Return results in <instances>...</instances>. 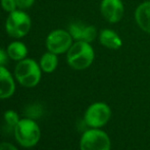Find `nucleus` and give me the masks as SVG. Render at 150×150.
Instances as JSON below:
<instances>
[{
	"mask_svg": "<svg viewBox=\"0 0 150 150\" xmlns=\"http://www.w3.org/2000/svg\"><path fill=\"white\" fill-rule=\"evenodd\" d=\"M98 39L101 45L110 50H119L122 46V41L120 37L113 30L104 29L99 33Z\"/></svg>",
	"mask_w": 150,
	"mask_h": 150,
	"instance_id": "nucleus-12",
	"label": "nucleus"
},
{
	"mask_svg": "<svg viewBox=\"0 0 150 150\" xmlns=\"http://www.w3.org/2000/svg\"><path fill=\"white\" fill-rule=\"evenodd\" d=\"M95 58L94 49L90 43L76 41L67 52V61L74 69L83 71L90 67Z\"/></svg>",
	"mask_w": 150,
	"mask_h": 150,
	"instance_id": "nucleus-1",
	"label": "nucleus"
},
{
	"mask_svg": "<svg viewBox=\"0 0 150 150\" xmlns=\"http://www.w3.org/2000/svg\"><path fill=\"white\" fill-rule=\"evenodd\" d=\"M3 117H4V120H5L6 124H7L9 127H11V128H14V127L18 124V122L21 120L18 113H16L14 110H11V109L6 110L3 115Z\"/></svg>",
	"mask_w": 150,
	"mask_h": 150,
	"instance_id": "nucleus-15",
	"label": "nucleus"
},
{
	"mask_svg": "<svg viewBox=\"0 0 150 150\" xmlns=\"http://www.w3.org/2000/svg\"><path fill=\"white\" fill-rule=\"evenodd\" d=\"M109 136L100 129L91 128L85 131L80 139V150H110Z\"/></svg>",
	"mask_w": 150,
	"mask_h": 150,
	"instance_id": "nucleus-4",
	"label": "nucleus"
},
{
	"mask_svg": "<svg viewBox=\"0 0 150 150\" xmlns=\"http://www.w3.org/2000/svg\"><path fill=\"white\" fill-rule=\"evenodd\" d=\"M41 67L34 59L25 58L18 61L14 69V77L16 81L26 88H33L39 84L41 80Z\"/></svg>",
	"mask_w": 150,
	"mask_h": 150,
	"instance_id": "nucleus-3",
	"label": "nucleus"
},
{
	"mask_svg": "<svg viewBox=\"0 0 150 150\" xmlns=\"http://www.w3.org/2000/svg\"><path fill=\"white\" fill-rule=\"evenodd\" d=\"M69 32L74 40L76 41H85L91 43L96 39L97 30L94 26L86 25L81 22H74L69 25Z\"/></svg>",
	"mask_w": 150,
	"mask_h": 150,
	"instance_id": "nucleus-9",
	"label": "nucleus"
},
{
	"mask_svg": "<svg viewBox=\"0 0 150 150\" xmlns=\"http://www.w3.org/2000/svg\"><path fill=\"white\" fill-rule=\"evenodd\" d=\"M16 91V83L12 75L4 65H0V99L10 98Z\"/></svg>",
	"mask_w": 150,
	"mask_h": 150,
	"instance_id": "nucleus-10",
	"label": "nucleus"
},
{
	"mask_svg": "<svg viewBox=\"0 0 150 150\" xmlns=\"http://www.w3.org/2000/svg\"><path fill=\"white\" fill-rule=\"evenodd\" d=\"M0 150H18L13 144L9 142H1L0 143Z\"/></svg>",
	"mask_w": 150,
	"mask_h": 150,
	"instance_id": "nucleus-19",
	"label": "nucleus"
},
{
	"mask_svg": "<svg viewBox=\"0 0 150 150\" xmlns=\"http://www.w3.org/2000/svg\"><path fill=\"white\" fill-rule=\"evenodd\" d=\"M16 140L21 146L31 148L38 144L41 138V130L39 125L31 117L22 119L13 128Z\"/></svg>",
	"mask_w": 150,
	"mask_h": 150,
	"instance_id": "nucleus-2",
	"label": "nucleus"
},
{
	"mask_svg": "<svg viewBox=\"0 0 150 150\" xmlns=\"http://www.w3.org/2000/svg\"><path fill=\"white\" fill-rule=\"evenodd\" d=\"M16 6H18V9L24 10V9L30 8L34 4L35 0H16Z\"/></svg>",
	"mask_w": 150,
	"mask_h": 150,
	"instance_id": "nucleus-17",
	"label": "nucleus"
},
{
	"mask_svg": "<svg viewBox=\"0 0 150 150\" xmlns=\"http://www.w3.org/2000/svg\"><path fill=\"white\" fill-rule=\"evenodd\" d=\"M100 12L104 20L110 24L119 23L125 13V6L122 0H102Z\"/></svg>",
	"mask_w": 150,
	"mask_h": 150,
	"instance_id": "nucleus-8",
	"label": "nucleus"
},
{
	"mask_svg": "<svg viewBox=\"0 0 150 150\" xmlns=\"http://www.w3.org/2000/svg\"><path fill=\"white\" fill-rule=\"evenodd\" d=\"M135 20L141 30L150 34V1H145L138 5L135 11Z\"/></svg>",
	"mask_w": 150,
	"mask_h": 150,
	"instance_id": "nucleus-11",
	"label": "nucleus"
},
{
	"mask_svg": "<svg viewBox=\"0 0 150 150\" xmlns=\"http://www.w3.org/2000/svg\"><path fill=\"white\" fill-rule=\"evenodd\" d=\"M73 37L69 31L54 30L52 31L46 39V47L48 51L55 54H62L69 51L73 45Z\"/></svg>",
	"mask_w": 150,
	"mask_h": 150,
	"instance_id": "nucleus-7",
	"label": "nucleus"
},
{
	"mask_svg": "<svg viewBox=\"0 0 150 150\" xmlns=\"http://www.w3.org/2000/svg\"><path fill=\"white\" fill-rule=\"evenodd\" d=\"M58 65V58L57 54L52 53V52L48 51L42 55L41 59H40V67L44 73L51 74L56 69Z\"/></svg>",
	"mask_w": 150,
	"mask_h": 150,
	"instance_id": "nucleus-14",
	"label": "nucleus"
},
{
	"mask_svg": "<svg viewBox=\"0 0 150 150\" xmlns=\"http://www.w3.org/2000/svg\"><path fill=\"white\" fill-rule=\"evenodd\" d=\"M111 109L105 102H94L86 109L84 122L90 128L100 129L109 122Z\"/></svg>",
	"mask_w": 150,
	"mask_h": 150,
	"instance_id": "nucleus-6",
	"label": "nucleus"
},
{
	"mask_svg": "<svg viewBox=\"0 0 150 150\" xmlns=\"http://www.w3.org/2000/svg\"><path fill=\"white\" fill-rule=\"evenodd\" d=\"M7 59H8L7 51L0 48V65H5L7 63Z\"/></svg>",
	"mask_w": 150,
	"mask_h": 150,
	"instance_id": "nucleus-18",
	"label": "nucleus"
},
{
	"mask_svg": "<svg viewBox=\"0 0 150 150\" xmlns=\"http://www.w3.org/2000/svg\"><path fill=\"white\" fill-rule=\"evenodd\" d=\"M31 18L23 10L10 12L5 23V30L12 38L20 39L27 35L31 30Z\"/></svg>",
	"mask_w": 150,
	"mask_h": 150,
	"instance_id": "nucleus-5",
	"label": "nucleus"
},
{
	"mask_svg": "<svg viewBox=\"0 0 150 150\" xmlns=\"http://www.w3.org/2000/svg\"><path fill=\"white\" fill-rule=\"evenodd\" d=\"M1 6L4 11H7L9 13L16 10V7H18L16 0H1Z\"/></svg>",
	"mask_w": 150,
	"mask_h": 150,
	"instance_id": "nucleus-16",
	"label": "nucleus"
},
{
	"mask_svg": "<svg viewBox=\"0 0 150 150\" xmlns=\"http://www.w3.org/2000/svg\"><path fill=\"white\" fill-rule=\"evenodd\" d=\"M6 51H7L8 57L16 61H21L25 59L27 54H28V49H27L26 45L20 41H14L12 43H10L8 45Z\"/></svg>",
	"mask_w": 150,
	"mask_h": 150,
	"instance_id": "nucleus-13",
	"label": "nucleus"
}]
</instances>
